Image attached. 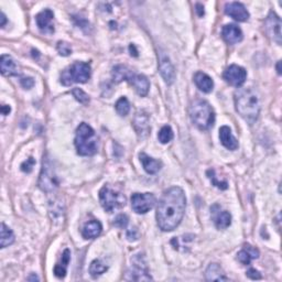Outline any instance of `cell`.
I'll return each mask as SVG.
<instances>
[{"label": "cell", "instance_id": "obj_1", "mask_svg": "<svg viewBox=\"0 0 282 282\" xmlns=\"http://www.w3.org/2000/svg\"><path fill=\"white\" fill-rule=\"evenodd\" d=\"M186 198L181 187L173 186L164 192L157 208V222L161 230L171 232L178 227L185 213Z\"/></svg>", "mask_w": 282, "mask_h": 282}, {"label": "cell", "instance_id": "obj_2", "mask_svg": "<svg viewBox=\"0 0 282 282\" xmlns=\"http://www.w3.org/2000/svg\"><path fill=\"white\" fill-rule=\"evenodd\" d=\"M235 106L237 113L245 121L253 125L259 117L260 104L257 94L250 88H242L235 93Z\"/></svg>", "mask_w": 282, "mask_h": 282}, {"label": "cell", "instance_id": "obj_3", "mask_svg": "<svg viewBox=\"0 0 282 282\" xmlns=\"http://www.w3.org/2000/svg\"><path fill=\"white\" fill-rule=\"evenodd\" d=\"M190 116L194 125L201 130H208L215 122V113L206 101L198 100L192 104Z\"/></svg>", "mask_w": 282, "mask_h": 282}, {"label": "cell", "instance_id": "obj_4", "mask_svg": "<svg viewBox=\"0 0 282 282\" xmlns=\"http://www.w3.org/2000/svg\"><path fill=\"white\" fill-rule=\"evenodd\" d=\"M75 147L81 156H93L97 151V137L93 128L82 122L76 130Z\"/></svg>", "mask_w": 282, "mask_h": 282}, {"label": "cell", "instance_id": "obj_5", "mask_svg": "<svg viewBox=\"0 0 282 282\" xmlns=\"http://www.w3.org/2000/svg\"><path fill=\"white\" fill-rule=\"evenodd\" d=\"M91 73L92 68L88 63L75 62L62 72L61 83L65 86H71L74 83H86L91 79Z\"/></svg>", "mask_w": 282, "mask_h": 282}, {"label": "cell", "instance_id": "obj_6", "mask_svg": "<svg viewBox=\"0 0 282 282\" xmlns=\"http://www.w3.org/2000/svg\"><path fill=\"white\" fill-rule=\"evenodd\" d=\"M100 200L101 206L108 213H112L115 209L121 207L126 204L125 196L113 190L108 185H105L100 191Z\"/></svg>", "mask_w": 282, "mask_h": 282}, {"label": "cell", "instance_id": "obj_7", "mask_svg": "<svg viewBox=\"0 0 282 282\" xmlns=\"http://www.w3.org/2000/svg\"><path fill=\"white\" fill-rule=\"evenodd\" d=\"M155 203L156 198L152 193H135L131 196V207L137 214H146Z\"/></svg>", "mask_w": 282, "mask_h": 282}, {"label": "cell", "instance_id": "obj_8", "mask_svg": "<svg viewBox=\"0 0 282 282\" xmlns=\"http://www.w3.org/2000/svg\"><path fill=\"white\" fill-rule=\"evenodd\" d=\"M132 262V270H131V278L132 280L137 281H149L152 280L151 276L149 275L148 266L146 262V259H144L143 255L138 254L135 255L134 258L131 259Z\"/></svg>", "mask_w": 282, "mask_h": 282}, {"label": "cell", "instance_id": "obj_9", "mask_svg": "<svg viewBox=\"0 0 282 282\" xmlns=\"http://www.w3.org/2000/svg\"><path fill=\"white\" fill-rule=\"evenodd\" d=\"M281 19L278 17L275 12H270L264 21V28H266L267 34L271 39L276 42L277 44H281Z\"/></svg>", "mask_w": 282, "mask_h": 282}, {"label": "cell", "instance_id": "obj_10", "mask_svg": "<svg viewBox=\"0 0 282 282\" xmlns=\"http://www.w3.org/2000/svg\"><path fill=\"white\" fill-rule=\"evenodd\" d=\"M247 78V72L245 68L238 65H230L227 70L224 72V79L226 82L232 86L239 87L245 83Z\"/></svg>", "mask_w": 282, "mask_h": 282}, {"label": "cell", "instance_id": "obj_11", "mask_svg": "<svg viewBox=\"0 0 282 282\" xmlns=\"http://www.w3.org/2000/svg\"><path fill=\"white\" fill-rule=\"evenodd\" d=\"M225 14L232 17L234 20L239 21V22H245L249 19V12L241 2L226 3Z\"/></svg>", "mask_w": 282, "mask_h": 282}, {"label": "cell", "instance_id": "obj_12", "mask_svg": "<svg viewBox=\"0 0 282 282\" xmlns=\"http://www.w3.org/2000/svg\"><path fill=\"white\" fill-rule=\"evenodd\" d=\"M54 18L53 12L50 9H44L41 11L40 14H38L36 17V21L41 32L45 34H52L54 32V25L52 23Z\"/></svg>", "mask_w": 282, "mask_h": 282}, {"label": "cell", "instance_id": "obj_13", "mask_svg": "<svg viewBox=\"0 0 282 282\" xmlns=\"http://www.w3.org/2000/svg\"><path fill=\"white\" fill-rule=\"evenodd\" d=\"M39 185L41 189L45 192L53 191L54 187L58 185L57 178L54 177L53 171L49 168L48 163H44V161H43V168H42Z\"/></svg>", "mask_w": 282, "mask_h": 282}, {"label": "cell", "instance_id": "obj_14", "mask_svg": "<svg viewBox=\"0 0 282 282\" xmlns=\"http://www.w3.org/2000/svg\"><path fill=\"white\" fill-rule=\"evenodd\" d=\"M159 71L161 73V76L163 78L164 82L171 85L174 83L175 81V70L173 64L171 63L168 57L165 55H162L160 58V62H159Z\"/></svg>", "mask_w": 282, "mask_h": 282}, {"label": "cell", "instance_id": "obj_15", "mask_svg": "<svg viewBox=\"0 0 282 282\" xmlns=\"http://www.w3.org/2000/svg\"><path fill=\"white\" fill-rule=\"evenodd\" d=\"M134 127L140 138H146L150 132V122H149L148 114L144 112H140L136 115L134 121Z\"/></svg>", "mask_w": 282, "mask_h": 282}, {"label": "cell", "instance_id": "obj_16", "mask_svg": "<svg viewBox=\"0 0 282 282\" xmlns=\"http://www.w3.org/2000/svg\"><path fill=\"white\" fill-rule=\"evenodd\" d=\"M223 39L229 44H236L242 40V31L236 24H226L222 30Z\"/></svg>", "mask_w": 282, "mask_h": 282}, {"label": "cell", "instance_id": "obj_17", "mask_svg": "<svg viewBox=\"0 0 282 282\" xmlns=\"http://www.w3.org/2000/svg\"><path fill=\"white\" fill-rule=\"evenodd\" d=\"M129 83L135 87L136 92L140 96H146L149 92V88H150V83H149L146 76L142 74H134L129 80Z\"/></svg>", "mask_w": 282, "mask_h": 282}, {"label": "cell", "instance_id": "obj_18", "mask_svg": "<svg viewBox=\"0 0 282 282\" xmlns=\"http://www.w3.org/2000/svg\"><path fill=\"white\" fill-rule=\"evenodd\" d=\"M220 139L222 144L228 150H236L238 148V141L232 134V130L227 126H223L220 129Z\"/></svg>", "mask_w": 282, "mask_h": 282}, {"label": "cell", "instance_id": "obj_19", "mask_svg": "<svg viewBox=\"0 0 282 282\" xmlns=\"http://www.w3.org/2000/svg\"><path fill=\"white\" fill-rule=\"evenodd\" d=\"M140 161L142 163L143 169L146 170V172L149 174H156L160 171L162 163L161 161L153 159V158L147 156L144 152H141L139 155Z\"/></svg>", "mask_w": 282, "mask_h": 282}, {"label": "cell", "instance_id": "obj_20", "mask_svg": "<svg viewBox=\"0 0 282 282\" xmlns=\"http://www.w3.org/2000/svg\"><path fill=\"white\" fill-rule=\"evenodd\" d=\"M259 257V250L255 247L250 246L247 243L243 247V249H242L237 254V259L239 262H242V264H250L251 260L257 259Z\"/></svg>", "mask_w": 282, "mask_h": 282}, {"label": "cell", "instance_id": "obj_21", "mask_svg": "<svg viewBox=\"0 0 282 282\" xmlns=\"http://www.w3.org/2000/svg\"><path fill=\"white\" fill-rule=\"evenodd\" d=\"M194 82L201 91L204 93H211L214 87V82L209 78L207 74L203 73V72H198L194 75Z\"/></svg>", "mask_w": 282, "mask_h": 282}, {"label": "cell", "instance_id": "obj_22", "mask_svg": "<svg viewBox=\"0 0 282 282\" xmlns=\"http://www.w3.org/2000/svg\"><path fill=\"white\" fill-rule=\"evenodd\" d=\"M207 281H227L228 278L225 276L223 269L221 268L220 264L211 263L206 269L205 272Z\"/></svg>", "mask_w": 282, "mask_h": 282}, {"label": "cell", "instance_id": "obj_23", "mask_svg": "<svg viewBox=\"0 0 282 282\" xmlns=\"http://www.w3.org/2000/svg\"><path fill=\"white\" fill-rule=\"evenodd\" d=\"M0 70H1V74L5 76L18 75V70H17L16 63L9 55L5 54L1 55V60H0Z\"/></svg>", "mask_w": 282, "mask_h": 282}, {"label": "cell", "instance_id": "obj_24", "mask_svg": "<svg viewBox=\"0 0 282 282\" xmlns=\"http://www.w3.org/2000/svg\"><path fill=\"white\" fill-rule=\"evenodd\" d=\"M102 226L98 221H91L85 224L82 229V235L85 239H94L98 237L101 233Z\"/></svg>", "mask_w": 282, "mask_h": 282}, {"label": "cell", "instance_id": "obj_25", "mask_svg": "<svg viewBox=\"0 0 282 282\" xmlns=\"http://www.w3.org/2000/svg\"><path fill=\"white\" fill-rule=\"evenodd\" d=\"M132 75H134V73L125 65H117L113 68V80L116 83H121L122 81L129 82Z\"/></svg>", "mask_w": 282, "mask_h": 282}, {"label": "cell", "instance_id": "obj_26", "mask_svg": "<svg viewBox=\"0 0 282 282\" xmlns=\"http://www.w3.org/2000/svg\"><path fill=\"white\" fill-rule=\"evenodd\" d=\"M15 242V235L12 230L7 227L5 223H1V229H0V246L1 248L10 246Z\"/></svg>", "mask_w": 282, "mask_h": 282}, {"label": "cell", "instance_id": "obj_27", "mask_svg": "<svg viewBox=\"0 0 282 282\" xmlns=\"http://www.w3.org/2000/svg\"><path fill=\"white\" fill-rule=\"evenodd\" d=\"M71 259V251L68 249L64 250V253L62 254V262L61 263H58L57 266L54 267V275L58 278H64L66 275V268L67 264L70 262Z\"/></svg>", "mask_w": 282, "mask_h": 282}, {"label": "cell", "instance_id": "obj_28", "mask_svg": "<svg viewBox=\"0 0 282 282\" xmlns=\"http://www.w3.org/2000/svg\"><path fill=\"white\" fill-rule=\"evenodd\" d=\"M214 223L219 229H226L232 224V215L227 211L219 212L214 217Z\"/></svg>", "mask_w": 282, "mask_h": 282}, {"label": "cell", "instance_id": "obj_29", "mask_svg": "<svg viewBox=\"0 0 282 282\" xmlns=\"http://www.w3.org/2000/svg\"><path fill=\"white\" fill-rule=\"evenodd\" d=\"M106 271H107V266L102 263L101 260H94L91 263V266H89V273H91V276L94 278L102 275V273Z\"/></svg>", "mask_w": 282, "mask_h": 282}, {"label": "cell", "instance_id": "obj_30", "mask_svg": "<svg viewBox=\"0 0 282 282\" xmlns=\"http://www.w3.org/2000/svg\"><path fill=\"white\" fill-rule=\"evenodd\" d=\"M158 138L161 143H168L171 140L173 139V131L171 129L170 126H164L161 128V130L159 131V135H158Z\"/></svg>", "mask_w": 282, "mask_h": 282}, {"label": "cell", "instance_id": "obj_31", "mask_svg": "<svg viewBox=\"0 0 282 282\" xmlns=\"http://www.w3.org/2000/svg\"><path fill=\"white\" fill-rule=\"evenodd\" d=\"M116 110L121 116H126L130 110L129 101H128L126 97H121V100L116 102Z\"/></svg>", "mask_w": 282, "mask_h": 282}, {"label": "cell", "instance_id": "obj_32", "mask_svg": "<svg viewBox=\"0 0 282 282\" xmlns=\"http://www.w3.org/2000/svg\"><path fill=\"white\" fill-rule=\"evenodd\" d=\"M72 94H73V96L75 97V100L78 101H80L81 104L86 105L89 102V96L83 91V89L73 88V91H72Z\"/></svg>", "mask_w": 282, "mask_h": 282}, {"label": "cell", "instance_id": "obj_33", "mask_svg": "<svg viewBox=\"0 0 282 282\" xmlns=\"http://www.w3.org/2000/svg\"><path fill=\"white\" fill-rule=\"evenodd\" d=\"M207 175H208V178L211 179L213 185H215V186L219 187V189H222V190L227 189V183H226V182H219V181L216 180L215 171L214 170H208L207 171Z\"/></svg>", "mask_w": 282, "mask_h": 282}, {"label": "cell", "instance_id": "obj_34", "mask_svg": "<svg viewBox=\"0 0 282 282\" xmlns=\"http://www.w3.org/2000/svg\"><path fill=\"white\" fill-rule=\"evenodd\" d=\"M57 49L59 51V53L62 55V57H68V55L72 54V49H71V46L68 45L66 42H62V41H60L59 43H58V46H57Z\"/></svg>", "mask_w": 282, "mask_h": 282}, {"label": "cell", "instance_id": "obj_35", "mask_svg": "<svg viewBox=\"0 0 282 282\" xmlns=\"http://www.w3.org/2000/svg\"><path fill=\"white\" fill-rule=\"evenodd\" d=\"M114 224L117 226L119 228H126L127 225H128V216L125 214H121L116 217V220H115Z\"/></svg>", "mask_w": 282, "mask_h": 282}, {"label": "cell", "instance_id": "obj_36", "mask_svg": "<svg viewBox=\"0 0 282 282\" xmlns=\"http://www.w3.org/2000/svg\"><path fill=\"white\" fill-rule=\"evenodd\" d=\"M34 163H36V161H34L32 157H30L29 159H27V161H24L23 163L21 164V170H22L23 172H27V173L31 172Z\"/></svg>", "mask_w": 282, "mask_h": 282}, {"label": "cell", "instance_id": "obj_37", "mask_svg": "<svg viewBox=\"0 0 282 282\" xmlns=\"http://www.w3.org/2000/svg\"><path fill=\"white\" fill-rule=\"evenodd\" d=\"M20 84L22 85V87L29 89L34 86V81L31 78H21Z\"/></svg>", "mask_w": 282, "mask_h": 282}, {"label": "cell", "instance_id": "obj_38", "mask_svg": "<svg viewBox=\"0 0 282 282\" xmlns=\"http://www.w3.org/2000/svg\"><path fill=\"white\" fill-rule=\"evenodd\" d=\"M247 277L253 280L262 279V275H260V272L258 270H256V269H249V270L247 271Z\"/></svg>", "mask_w": 282, "mask_h": 282}, {"label": "cell", "instance_id": "obj_39", "mask_svg": "<svg viewBox=\"0 0 282 282\" xmlns=\"http://www.w3.org/2000/svg\"><path fill=\"white\" fill-rule=\"evenodd\" d=\"M127 238L129 239V241H137V239H138V230H137L136 228L128 230Z\"/></svg>", "mask_w": 282, "mask_h": 282}, {"label": "cell", "instance_id": "obj_40", "mask_svg": "<svg viewBox=\"0 0 282 282\" xmlns=\"http://www.w3.org/2000/svg\"><path fill=\"white\" fill-rule=\"evenodd\" d=\"M196 12H198V15L200 17H202L204 15V8L202 5H200V3L196 5Z\"/></svg>", "mask_w": 282, "mask_h": 282}, {"label": "cell", "instance_id": "obj_41", "mask_svg": "<svg viewBox=\"0 0 282 282\" xmlns=\"http://www.w3.org/2000/svg\"><path fill=\"white\" fill-rule=\"evenodd\" d=\"M10 110H11V108H10V106H7V105H3V106H1V112H2V115H8L10 113Z\"/></svg>", "mask_w": 282, "mask_h": 282}, {"label": "cell", "instance_id": "obj_42", "mask_svg": "<svg viewBox=\"0 0 282 282\" xmlns=\"http://www.w3.org/2000/svg\"><path fill=\"white\" fill-rule=\"evenodd\" d=\"M0 19H1V22H0V27H5V24L7 22V18H6V16L3 12H1V15H0Z\"/></svg>", "mask_w": 282, "mask_h": 282}, {"label": "cell", "instance_id": "obj_43", "mask_svg": "<svg viewBox=\"0 0 282 282\" xmlns=\"http://www.w3.org/2000/svg\"><path fill=\"white\" fill-rule=\"evenodd\" d=\"M28 280H29V281H32V280H39V278H38L37 276H34V275H32V277H30V278H28Z\"/></svg>", "mask_w": 282, "mask_h": 282}, {"label": "cell", "instance_id": "obj_44", "mask_svg": "<svg viewBox=\"0 0 282 282\" xmlns=\"http://www.w3.org/2000/svg\"><path fill=\"white\" fill-rule=\"evenodd\" d=\"M280 64H281V62H278V64H277V71H278V74H281V68H280Z\"/></svg>", "mask_w": 282, "mask_h": 282}]
</instances>
